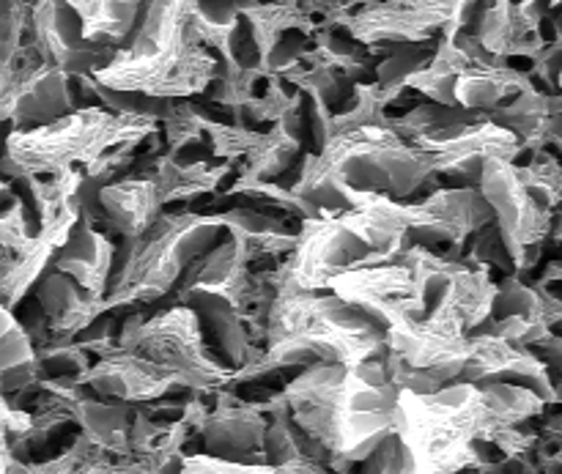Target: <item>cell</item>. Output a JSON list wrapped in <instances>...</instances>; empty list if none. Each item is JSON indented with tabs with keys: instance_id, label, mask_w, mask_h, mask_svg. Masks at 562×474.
Listing matches in <instances>:
<instances>
[{
	"instance_id": "23",
	"label": "cell",
	"mask_w": 562,
	"mask_h": 474,
	"mask_svg": "<svg viewBox=\"0 0 562 474\" xmlns=\"http://www.w3.org/2000/svg\"><path fill=\"white\" fill-rule=\"evenodd\" d=\"M530 86H536L530 71L516 69V66H510V60H505V64H470L456 77L453 97L459 108L492 113Z\"/></svg>"
},
{
	"instance_id": "20",
	"label": "cell",
	"mask_w": 562,
	"mask_h": 474,
	"mask_svg": "<svg viewBox=\"0 0 562 474\" xmlns=\"http://www.w3.org/2000/svg\"><path fill=\"white\" fill-rule=\"evenodd\" d=\"M176 296H179V302H184V305H190L195 311L203 329V338H206V343L217 346L220 357H225L231 371H239L245 362H250L258 354L250 332L245 327V318H241V313L228 300L198 289L179 291Z\"/></svg>"
},
{
	"instance_id": "1",
	"label": "cell",
	"mask_w": 562,
	"mask_h": 474,
	"mask_svg": "<svg viewBox=\"0 0 562 474\" xmlns=\"http://www.w3.org/2000/svg\"><path fill=\"white\" fill-rule=\"evenodd\" d=\"M398 393L382 354L355 368L338 362L302 368L274 398L289 411L291 422L318 444L329 470L349 474L382 439L395 433Z\"/></svg>"
},
{
	"instance_id": "19",
	"label": "cell",
	"mask_w": 562,
	"mask_h": 474,
	"mask_svg": "<svg viewBox=\"0 0 562 474\" xmlns=\"http://www.w3.org/2000/svg\"><path fill=\"white\" fill-rule=\"evenodd\" d=\"M497 126L508 129L525 148H549L560 143L562 102L558 93L541 91L538 86L525 88L488 113Z\"/></svg>"
},
{
	"instance_id": "7",
	"label": "cell",
	"mask_w": 562,
	"mask_h": 474,
	"mask_svg": "<svg viewBox=\"0 0 562 474\" xmlns=\"http://www.w3.org/2000/svg\"><path fill=\"white\" fill-rule=\"evenodd\" d=\"M296 176H333L349 190L406 201L434 179L431 154L395 135L390 119L327 137L318 154L302 159Z\"/></svg>"
},
{
	"instance_id": "12",
	"label": "cell",
	"mask_w": 562,
	"mask_h": 474,
	"mask_svg": "<svg viewBox=\"0 0 562 474\" xmlns=\"http://www.w3.org/2000/svg\"><path fill=\"white\" fill-rule=\"evenodd\" d=\"M450 9L453 0H376L355 5L338 27L362 47L426 44L434 42V36H442Z\"/></svg>"
},
{
	"instance_id": "11",
	"label": "cell",
	"mask_w": 562,
	"mask_h": 474,
	"mask_svg": "<svg viewBox=\"0 0 562 474\" xmlns=\"http://www.w3.org/2000/svg\"><path fill=\"white\" fill-rule=\"evenodd\" d=\"M492 223V208L477 187H450L437 190L417 203H406V245L428 247L461 258L467 239Z\"/></svg>"
},
{
	"instance_id": "17",
	"label": "cell",
	"mask_w": 562,
	"mask_h": 474,
	"mask_svg": "<svg viewBox=\"0 0 562 474\" xmlns=\"http://www.w3.org/2000/svg\"><path fill=\"white\" fill-rule=\"evenodd\" d=\"M115 252H119L115 241L104 230H99L97 223L80 214V219L71 225L66 239L53 252L49 269L69 274L82 291L102 300L115 267Z\"/></svg>"
},
{
	"instance_id": "18",
	"label": "cell",
	"mask_w": 562,
	"mask_h": 474,
	"mask_svg": "<svg viewBox=\"0 0 562 474\" xmlns=\"http://www.w3.org/2000/svg\"><path fill=\"white\" fill-rule=\"evenodd\" d=\"M162 208L157 184L146 176L126 173L97 190V219L108 223L121 239L140 236L162 214Z\"/></svg>"
},
{
	"instance_id": "4",
	"label": "cell",
	"mask_w": 562,
	"mask_h": 474,
	"mask_svg": "<svg viewBox=\"0 0 562 474\" xmlns=\"http://www.w3.org/2000/svg\"><path fill=\"white\" fill-rule=\"evenodd\" d=\"M157 135V121L143 115L113 113L102 104H80L71 113L31 129L5 135L0 176H55L64 170H86L108 151H132L146 137Z\"/></svg>"
},
{
	"instance_id": "30",
	"label": "cell",
	"mask_w": 562,
	"mask_h": 474,
	"mask_svg": "<svg viewBox=\"0 0 562 474\" xmlns=\"http://www.w3.org/2000/svg\"><path fill=\"white\" fill-rule=\"evenodd\" d=\"M258 129H250V126H241L236 121H220L212 119L206 113V124H203V143L209 146V154L212 159H220V162H239L245 159V154L250 151V146L256 143Z\"/></svg>"
},
{
	"instance_id": "13",
	"label": "cell",
	"mask_w": 562,
	"mask_h": 474,
	"mask_svg": "<svg viewBox=\"0 0 562 474\" xmlns=\"http://www.w3.org/2000/svg\"><path fill=\"white\" fill-rule=\"evenodd\" d=\"M80 384L97 398L130 406L151 404L176 390H187V384L168 368L154 365L132 351L121 349L119 343H110L97 351V362L88 365V371L80 376Z\"/></svg>"
},
{
	"instance_id": "5",
	"label": "cell",
	"mask_w": 562,
	"mask_h": 474,
	"mask_svg": "<svg viewBox=\"0 0 562 474\" xmlns=\"http://www.w3.org/2000/svg\"><path fill=\"white\" fill-rule=\"evenodd\" d=\"M494 433L477 384L450 382L426 395L401 390L395 437L412 474H461L481 466V442Z\"/></svg>"
},
{
	"instance_id": "6",
	"label": "cell",
	"mask_w": 562,
	"mask_h": 474,
	"mask_svg": "<svg viewBox=\"0 0 562 474\" xmlns=\"http://www.w3.org/2000/svg\"><path fill=\"white\" fill-rule=\"evenodd\" d=\"M228 236L220 214L179 212L159 214L140 236L124 239L115 258L102 311L151 305L176 291L181 274L195 258Z\"/></svg>"
},
{
	"instance_id": "33",
	"label": "cell",
	"mask_w": 562,
	"mask_h": 474,
	"mask_svg": "<svg viewBox=\"0 0 562 474\" xmlns=\"http://www.w3.org/2000/svg\"><path fill=\"white\" fill-rule=\"evenodd\" d=\"M274 474H338L329 470L322 459L311 453H300L294 459H289L285 464L274 466Z\"/></svg>"
},
{
	"instance_id": "35",
	"label": "cell",
	"mask_w": 562,
	"mask_h": 474,
	"mask_svg": "<svg viewBox=\"0 0 562 474\" xmlns=\"http://www.w3.org/2000/svg\"><path fill=\"white\" fill-rule=\"evenodd\" d=\"M560 5V0H549V9H558Z\"/></svg>"
},
{
	"instance_id": "26",
	"label": "cell",
	"mask_w": 562,
	"mask_h": 474,
	"mask_svg": "<svg viewBox=\"0 0 562 474\" xmlns=\"http://www.w3.org/2000/svg\"><path fill=\"white\" fill-rule=\"evenodd\" d=\"M80 20L82 38L119 49L135 31L146 0H66Z\"/></svg>"
},
{
	"instance_id": "36",
	"label": "cell",
	"mask_w": 562,
	"mask_h": 474,
	"mask_svg": "<svg viewBox=\"0 0 562 474\" xmlns=\"http://www.w3.org/2000/svg\"><path fill=\"white\" fill-rule=\"evenodd\" d=\"M263 474H274V470H269V472H263Z\"/></svg>"
},
{
	"instance_id": "21",
	"label": "cell",
	"mask_w": 562,
	"mask_h": 474,
	"mask_svg": "<svg viewBox=\"0 0 562 474\" xmlns=\"http://www.w3.org/2000/svg\"><path fill=\"white\" fill-rule=\"evenodd\" d=\"M33 291H36V305L42 311L44 321H47L53 340H71L93 318L104 313L102 300L82 291L69 274H60L55 269H47L38 278V283L33 285Z\"/></svg>"
},
{
	"instance_id": "34",
	"label": "cell",
	"mask_w": 562,
	"mask_h": 474,
	"mask_svg": "<svg viewBox=\"0 0 562 474\" xmlns=\"http://www.w3.org/2000/svg\"><path fill=\"white\" fill-rule=\"evenodd\" d=\"M181 459H184V455H179V459H170V461H165V464H162V466H157V470H154L151 474H179Z\"/></svg>"
},
{
	"instance_id": "16",
	"label": "cell",
	"mask_w": 562,
	"mask_h": 474,
	"mask_svg": "<svg viewBox=\"0 0 562 474\" xmlns=\"http://www.w3.org/2000/svg\"><path fill=\"white\" fill-rule=\"evenodd\" d=\"M214 404L209 406L203 426L198 431L209 455L239 461V464H263V433L267 411L261 400H247L231 393V387L214 390Z\"/></svg>"
},
{
	"instance_id": "14",
	"label": "cell",
	"mask_w": 562,
	"mask_h": 474,
	"mask_svg": "<svg viewBox=\"0 0 562 474\" xmlns=\"http://www.w3.org/2000/svg\"><path fill=\"white\" fill-rule=\"evenodd\" d=\"M31 44L44 64L71 77L93 75L115 53L82 38L80 20L66 0H31Z\"/></svg>"
},
{
	"instance_id": "29",
	"label": "cell",
	"mask_w": 562,
	"mask_h": 474,
	"mask_svg": "<svg viewBox=\"0 0 562 474\" xmlns=\"http://www.w3.org/2000/svg\"><path fill=\"white\" fill-rule=\"evenodd\" d=\"M203 124H206V110L201 104L192 99H176L168 115L157 124V135H162L168 154H179L192 143H203Z\"/></svg>"
},
{
	"instance_id": "25",
	"label": "cell",
	"mask_w": 562,
	"mask_h": 474,
	"mask_svg": "<svg viewBox=\"0 0 562 474\" xmlns=\"http://www.w3.org/2000/svg\"><path fill=\"white\" fill-rule=\"evenodd\" d=\"M220 219H223L228 236L245 245L252 261L285 256L296 241V228H291L283 217L258 212V208H228V212L220 214Z\"/></svg>"
},
{
	"instance_id": "2",
	"label": "cell",
	"mask_w": 562,
	"mask_h": 474,
	"mask_svg": "<svg viewBox=\"0 0 562 474\" xmlns=\"http://www.w3.org/2000/svg\"><path fill=\"white\" fill-rule=\"evenodd\" d=\"M384 340L387 329L376 316L333 291H278L263 321V349L234 371L228 387L316 362L355 368L382 357Z\"/></svg>"
},
{
	"instance_id": "3",
	"label": "cell",
	"mask_w": 562,
	"mask_h": 474,
	"mask_svg": "<svg viewBox=\"0 0 562 474\" xmlns=\"http://www.w3.org/2000/svg\"><path fill=\"white\" fill-rule=\"evenodd\" d=\"M192 0H146L135 31L113 58L93 71V80L113 91L154 99L201 97L220 58L198 38L190 16Z\"/></svg>"
},
{
	"instance_id": "32",
	"label": "cell",
	"mask_w": 562,
	"mask_h": 474,
	"mask_svg": "<svg viewBox=\"0 0 562 474\" xmlns=\"http://www.w3.org/2000/svg\"><path fill=\"white\" fill-rule=\"evenodd\" d=\"M269 470H272V466L267 464H239V461L217 459V455L209 453H195L181 459L179 474H263Z\"/></svg>"
},
{
	"instance_id": "15",
	"label": "cell",
	"mask_w": 562,
	"mask_h": 474,
	"mask_svg": "<svg viewBox=\"0 0 562 474\" xmlns=\"http://www.w3.org/2000/svg\"><path fill=\"white\" fill-rule=\"evenodd\" d=\"M459 382L521 384V387L532 390L547 406L560 404L554 376L549 373L547 362L536 357V351L508 343V340L497 338L492 332H483V329L470 335V354H467L464 368H461Z\"/></svg>"
},
{
	"instance_id": "8",
	"label": "cell",
	"mask_w": 562,
	"mask_h": 474,
	"mask_svg": "<svg viewBox=\"0 0 562 474\" xmlns=\"http://www.w3.org/2000/svg\"><path fill=\"white\" fill-rule=\"evenodd\" d=\"M115 343L154 365L168 368L195 393L212 395L214 390L228 387L234 376V371L212 354L195 311L184 302L148 318L143 313L126 316Z\"/></svg>"
},
{
	"instance_id": "22",
	"label": "cell",
	"mask_w": 562,
	"mask_h": 474,
	"mask_svg": "<svg viewBox=\"0 0 562 474\" xmlns=\"http://www.w3.org/2000/svg\"><path fill=\"white\" fill-rule=\"evenodd\" d=\"M305 102V99H302ZM305 132V115H302V104L274 121L269 129H258L256 143L250 151L245 154V165H241L239 176L241 179H256V181H278L280 176L289 173L302 154V137Z\"/></svg>"
},
{
	"instance_id": "10",
	"label": "cell",
	"mask_w": 562,
	"mask_h": 474,
	"mask_svg": "<svg viewBox=\"0 0 562 474\" xmlns=\"http://www.w3.org/2000/svg\"><path fill=\"white\" fill-rule=\"evenodd\" d=\"M477 190L492 208V223L508 250L510 263L527 272L538 263L543 252L554 214H547L532 203L519 179V165L514 159L492 157L483 162Z\"/></svg>"
},
{
	"instance_id": "31",
	"label": "cell",
	"mask_w": 562,
	"mask_h": 474,
	"mask_svg": "<svg viewBox=\"0 0 562 474\" xmlns=\"http://www.w3.org/2000/svg\"><path fill=\"white\" fill-rule=\"evenodd\" d=\"M86 450H88V439L80 433V437L71 439L69 448H66L60 455H55V459H47V461L11 459L9 474H77Z\"/></svg>"
},
{
	"instance_id": "9",
	"label": "cell",
	"mask_w": 562,
	"mask_h": 474,
	"mask_svg": "<svg viewBox=\"0 0 562 474\" xmlns=\"http://www.w3.org/2000/svg\"><path fill=\"white\" fill-rule=\"evenodd\" d=\"M285 261L274 269L278 291H329L335 278L360 267L384 263L355 230L340 212H318L302 217L296 225V241Z\"/></svg>"
},
{
	"instance_id": "27",
	"label": "cell",
	"mask_w": 562,
	"mask_h": 474,
	"mask_svg": "<svg viewBox=\"0 0 562 474\" xmlns=\"http://www.w3.org/2000/svg\"><path fill=\"white\" fill-rule=\"evenodd\" d=\"M42 373L36 365V346L14 311L0 305V393L22 395L36 387Z\"/></svg>"
},
{
	"instance_id": "28",
	"label": "cell",
	"mask_w": 562,
	"mask_h": 474,
	"mask_svg": "<svg viewBox=\"0 0 562 474\" xmlns=\"http://www.w3.org/2000/svg\"><path fill=\"white\" fill-rule=\"evenodd\" d=\"M434 53V42L426 44H393V49L387 53V58L373 69L376 75V86L384 93H390L393 99H398L404 93V82L415 75L417 69L428 64Z\"/></svg>"
},
{
	"instance_id": "24",
	"label": "cell",
	"mask_w": 562,
	"mask_h": 474,
	"mask_svg": "<svg viewBox=\"0 0 562 474\" xmlns=\"http://www.w3.org/2000/svg\"><path fill=\"white\" fill-rule=\"evenodd\" d=\"M71 411V420L80 426V433L93 444V448L104 450V453L126 455L130 444V422H132V406L119 404V400L97 398L88 393L86 387L77 390L69 400H66Z\"/></svg>"
}]
</instances>
